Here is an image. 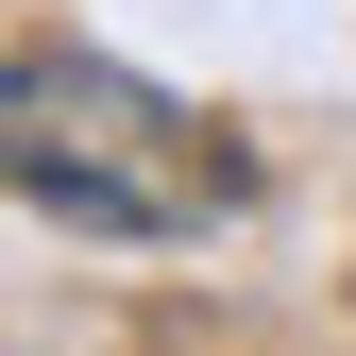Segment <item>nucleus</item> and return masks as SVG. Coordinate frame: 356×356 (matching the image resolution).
<instances>
[{
    "label": "nucleus",
    "mask_w": 356,
    "mask_h": 356,
    "mask_svg": "<svg viewBox=\"0 0 356 356\" xmlns=\"http://www.w3.org/2000/svg\"><path fill=\"white\" fill-rule=\"evenodd\" d=\"M0 170H17V204L68 220V238H204V220L238 204V136H220L204 102H170V85L102 68V51H34L17 68Z\"/></svg>",
    "instance_id": "obj_1"
}]
</instances>
